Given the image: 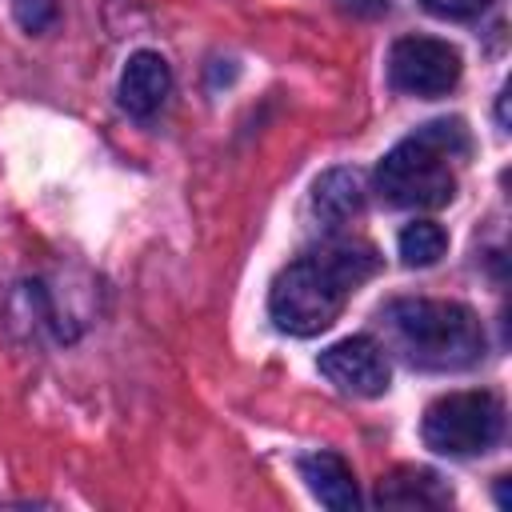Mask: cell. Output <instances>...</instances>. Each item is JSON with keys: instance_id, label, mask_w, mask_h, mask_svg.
<instances>
[{"instance_id": "7a4b0ae2", "label": "cell", "mask_w": 512, "mask_h": 512, "mask_svg": "<svg viewBox=\"0 0 512 512\" xmlns=\"http://www.w3.org/2000/svg\"><path fill=\"white\" fill-rule=\"evenodd\" d=\"M472 140L464 120H432L404 136L376 168V192L392 208H444Z\"/></svg>"}, {"instance_id": "8992f818", "label": "cell", "mask_w": 512, "mask_h": 512, "mask_svg": "<svg viewBox=\"0 0 512 512\" xmlns=\"http://www.w3.org/2000/svg\"><path fill=\"white\" fill-rule=\"evenodd\" d=\"M320 372L352 396H380L388 388V356L372 336H348L320 352Z\"/></svg>"}, {"instance_id": "30bf717a", "label": "cell", "mask_w": 512, "mask_h": 512, "mask_svg": "<svg viewBox=\"0 0 512 512\" xmlns=\"http://www.w3.org/2000/svg\"><path fill=\"white\" fill-rule=\"evenodd\" d=\"M376 500L388 508H440L452 500V492L440 484V476L424 468H396L392 476L380 480Z\"/></svg>"}, {"instance_id": "52a82bcc", "label": "cell", "mask_w": 512, "mask_h": 512, "mask_svg": "<svg viewBox=\"0 0 512 512\" xmlns=\"http://www.w3.org/2000/svg\"><path fill=\"white\" fill-rule=\"evenodd\" d=\"M172 92V68L160 52H136L128 56L124 72H120V104L132 112V116H152L160 112V104L168 100Z\"/></svg>"}, {"instance_id": "277c9868", "label": "cell", "mask_w": 512, "mask_h": 512, "mask_svg": "<svg viewBox=\"0 0 512 512\" xmlns=\"http://www.w3.org/2000/svg\"><path fill=\"white\" fill-rule=\"evenodd\" d=\"M504 432V404L492 392H452L428 404L420 436L440 456H480Z\"/></svg>"}, {"instance_id": "3957f363", "label": "cell", "mask_w": 512, "mask_h": 512, "mask_svg": "<svg viewBox=\"0 0 512 512\" xmlns=\"http://www.w3.org/2000/svg\"><path fill=\"white\" fill-rule=\"evenodd\" d=\"M384 320H388L392 344L408 356V364L428 368V372L468 368L484 352V328L476 312L456 300L404 296L388 304Z\"/></svg>"}, {"instance_id": "9c48e42d", "label": "cell", "mask_w": 512, "mask_h": 512, "mask_svg": "<svg viewBox=\"0 0 512 512\" xmlns=\"http://www.w3.org/2000/svg\"><path fill=\"white\" fill-rule=\"evenodd\" d=\"M364 208V180L356 168H332L312 184V212L320 224L340 228Z\"/></svg>"}, {"instance_id": "4fadbf2b", "label": "cell", "mask_w": 512, "mask_h": 512, "mask_svg": "<svg viewBox=\"0 0 512 512\" xmlns=\"http://www.w3.org/2000/svg\"><path fill=\"white\" fill-rule=\"evenodd\" d=\"M492 0H424V8L440 20H476L480 12H488Z\"/></svg>"}, {"instance_id": "5b68a950", "label": "cell", "mask_w": 512, "mask_h": 512, "mask_svg": "<svg viewBox=\"0 0 512 512\" xmlns=\"http://www.w3.org/2000/svg\"><path fill=\"white\" fill-rule=\"evenodd\" d=\"M388 80L408 96H444L460 80V52L436 36H400L388 52Z\"/></svg>"}, {"instance_id": "8fae6325", "label": "cell", "mask_w": 512, "mask_h": 512, "mask_svg": "<svg viewBox=\"0 0 512 512\" xmlns=\"http://www.w3.org/2000/svg\"><path fill=\"white\" fill-rule=\"evenodd\" d=\"M444 248H448V236H444V228L432 224V220H412V224L400 232V260H404L408 268H428V264H436V260L444 256Z\"/></svg>"}, {"instance_id": "6da1fadb", "label": "cell", "mask_w": 512, "mask_h": 512, "mask_svg": "<svg viewBox=\"0 0 512 512\" xmlns=\"http://www.w3.org/2000/svg\"><path fill=\"white\" fill-rule=\"evenodd\" d=\"M376 272V252L368 244H324L292 260L268 292V312L288 336H316L336 324L348 296Z\"/></svg>"}, {"instance_id": "ba28073f", "label": "cell", "mask_w": 512, "mask_h": 512, "mask_svg": "<svg viewBox=\"0 0 512 512\" xmlns=\"http://www.w3.org/2000/svg\"><path fill=\"white\" fill-rule=\"evenodd\" d=\"M300 476L308 484V492L332 508V512H356L360 508V488L352 468L336 456V452H308L300 456Z\"/></svg>"}, {"instance_id": "7c38bea8", "label": "cell", "mask_w": 512, "mask_h": 512, "mask_svg": "<svg viewBox=\"0 0 512 512\" xmlns=\"http://www.w3.org/2000/svg\"><path fill=\"white\" fill-rule=\"evenodd\" d=\"M12 12L24 32H44L60 16V0H12Z\"/></svg>"}]
</instances>
